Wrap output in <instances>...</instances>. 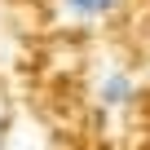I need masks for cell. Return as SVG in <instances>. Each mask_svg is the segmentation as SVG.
I'll return each instance as SVG.
<instances>
[{
	"label": "cell",
	"mask_w": 150,
	"mask_h": 150,
	"mask_svg": "<svg viewBox=\"0 0 150 150\" xmlns=\"http://www.w3.org/2000/svg\"><path fill=\"white\" fill-rule=\"evenodd\" d=\"M97 102H102V106H110V110L128 106V102H132V80H128L124 71H110L106 80H102V88H97Z\"/></svg>",
	"instance_id": "cell-1"
},
{
	"label": "cell",
	"mask_w": 150,
	"mask_h": 150,
	"mask_svg": "<svg viewBox=\"0 0 150 150\" xmlns=\"http://www.w3.org/2000/svg\"><path fill=\"white\" fill-rule=\"evenodd\" d=\"M115 5H119V0H62V9H66L71 18H84V22H93V18H106Z\"/></svg>",
	"instance_id": "cell-2"
}]
</instances>
